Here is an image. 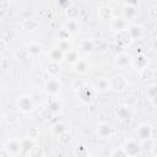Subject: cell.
Listing matches in <instances>:
<instances>
[{
    "label": "cell",
    "instance_id": "13",
    "mask_svg": "<svg viewBox=\"0 0 157 157\" xmlns=\"http://www.w3.org/2000/svg\"><path fill=\"white\" fill-rule=\"evenodd\" d=\"M129 26H128V21L123 17H113L110 20V29L114 32V33H118L120 31H124V29H128Z\"/></svg>",
    "mask_w": 157,
    "mask_h": 157
},
{
    "label": "cell",
    "instance_id": "24",
    "mask_svg": "<svg viewBox=\"0 0 157 157\" xmlns=\"http://www.w3.org/2000/svg\"><path fill=\"white\" fill-rule=\"evenodd\" d=\"M139 76H140V78H141V81L147 82V81H150V80L153 78V76H155V71H153V69H151L150 66H146L145 69L140 70Z\"/></svg>",
    "mask_w": 157,
    "mask_h": 157
},
{
    "label": "cell",
    "instance_id": "37",
    "mask_svg": "<svg viewBox=\"0 0 157 157\" xmlns=\"http://www.w3.org/2000/svg\"><path fill=\"white\" fill-rule=\"evenodd\" d=\"M110 157H129V156H128V153L125 152V150L123 147H118V148L112 151Z\"/></svg>",
    "mask_w": 157,
    "mask_h": 157
},
{
    "label": "cell",
    "instance_id": "29",
    "mask_svg": "<svg viewBox=\"0 0 157 157\" xmlns=\"http://www.w3.org/2000/svg\"><path fill=\"white\" fill-rule=\"evenodd\" d=\"M146 98L152 101L155 97H157V83H152V85H148L147 88H146Z\"/></svg>",
    "mask_w": 157,
    "mask_h": 157
},
{
    "label": "cell",
    "instance_id": "23",
    "mask_svg": "<svg viewBox=\"0 0 157 157\" xmlns=\"http://www.w3.org/2000/svg\"><path fill=\"white\" fill-rule=\"evenodd\" d=\"M45 70H47V74H48L50 77H55V76H58L59 72H60V64H59V63L48 61Z\"/></svg>",
    "mask_w": 157,
    "mask_h": 157
},
{
    "label": "cell",
    "instance_id": "5",
    "mask_svg": "<svg viewBox=\"0 0 157 157\" xmlns=\"http://www.w3.org/2000/svg\"><path fill=\"white\" fill-rule=\"evenodd\" d=\"M43 90L49 96H56L61 91V83H60V81L58 78L50 77V78L45 80V82L43 85Z\"/></svg>",
    "mask_w": 157,
    "mask_h": 157
},
{
    "label": "cell",
    "instance_id": "25",
    "mask_svg": "<svg viewBox=\"0 0 157 157\" xmlns=\"http://www.w3.org/2000/svg\"><path fill=\"white\" fill-rule=\"evenodd\" d=\"M64 12H65V16L67 17V20H77L80 16V9L75 5H71L70 7L64 10Z\"/></svg>",
    "mask_w": 157,
    "mask_h": 157
},
{
    "label": "cell",
    "instance_id": "19",
    "mask_svg": "<svg viewBox=\"0 0 157 157\" xmlns=\"http://www.w3.org/2000/svg\"><path fill=\"white\" fill-rule=\"evenodd\" d=\"M77 97L80 98V101L82 102V103H85V104H88L90 102H91V99H92V97H93V92H92V88H90V87H85V88H82L80 92H77Z\"/></svg>",
    "mask_w": 157,
    "mask_h": 157
},
{
    "label": "cell",
    "instance_id": "12",
    "mask_svg": "<svg viewBox=\"0 0 157 157\" xmlns=\"http://www.w3.org/2000/svg\"><path fill=\"white\" fill-rule=\"evenodd\" d=\"M72 70L77 74V75H86L90 70H91V63L87 59H81L78 61H76L72 65Z\"/></svg>",
    "mask_w": 157,
    "mask_h": 157
},
{
    "label": "cell",
    "instance_id": "1",
    "mask_svg": "<svg viewBox=\"0 0 157 157\" xmlns=\"http://www.w3.org/2000/svg\"><path fill=\"white\" fill-rule=\"evenodd\" d=\"M108 80H109V87L114 92L120 93V92H123L128 88V83H129L128 78L121 74H115Z\"/></svg>",
    "mask_w": 157,
    "mask_h": 157
},
{
    "label": "cell",
    "instance_id": "28",
    "mask_svg": "<svg viewBox=\"0 0 157 157\" xmlns=\"http://www.w3.org/2000/svg\"><path fill=\"white\" fill-rule=\"evenodd\" d=\"M58 141H59V144L63 145V146H66V145L71 144V141H72V135H71V132H70V131H65V132L58 135Z\"/></svg>",
    "mask_w": 157,
    "mask_h": 157
},
{
    "label": "cell",
    "instance_id": "42",
    "mask_svg": "<svg viewBox=\"0 0 157 157\" xmlns=\"http://www.w3.org/2000/svg\"><path fill=\"white\" fill-rule=\"evenodd\" d=\"M5 48H6V42H5L4 39H1V40H0V52L4 53V52H5Z\"/></svg>",
    "mask_w": 157,
    "mask_h": 157
},
{
    "label": "cell",
    "instance_id": "17",
    "mask_svg": "<svg viewBox=\"0 0 157 157\" xmlns=\"http://www.w3.org/2000/svg\"><path fill=\"white\" fill-rule=\"evenodd\" d=\"M97 16L99 20H112L113 18V9L109 5H102L98 7Z\"/></svg>",
    "mask_w": 157,
    "mask_h": 157
},
{
    "label": "cell",
    "instance_id": "41",
    "mask_svg": "<svg viewBox=\"0 0 157 157\" xmlns=\"http://www.w3.org/2000/svg\"><path fill=\"white\" fill-rule=\"evenodd\" d=\"M151 139L153 141H157V126H152V131H151Z\"/></svg>",
    "mask_w": 157,
    "mask_h": 157
},
{
    "label": "cell",
    "instance_id": "9",
    "mask_svg": "<svg viewBox=\"0 0 157 157\" xmlns=\"http://www.w3.org/2000/svg\"><path fill=\"white\" fill-rule=\"evenodd\" d=\"M151 131H152V125H150L147 123L140 124L136 129V139L141 142L146 141V140L151 139Z\"/></svg>",
    "mask_w": 157,
    "mask_h": 157
},
{
    "label": "cell",
    "instance_id": "20",
    "mask_svg": "<svg viewBox=\"0 0 157 157\" xmlns=\"http://www.w3.org/2000/svg\"><path fill=\"white\" fill-rule=\"evenodd\" d=\"M21 146H22L21 153L22 155H29V152L36 146V144H34V140L32 137H25L21 140Z\"/></svg>",
    "mask_w": 157,
    "mask_h": 157
},
{
    "label": "cell",
    "instance_id": "2",
    "mask_svg": "<svg viewBox=\"0 0 157 157\" xmlns=\"http://www.w3.org/2000/svg\"><path fill=\"white\" fill-rule=\"evenodd\" d=\"M123 148L125 150V152L128 153L129 157H137L141 153L142 144L137 139H131V140H126L124 142Z\"/></svg>",
    "mask_w": 157,
    "mask_h": 157
},
{
    "label": "cell",
    "instance_id": "7",
    "mask_svg": "<svg viewBox=\"0 0 157 157\" xmlns=\"http://www.w3.org/2000/svg\"><path fill=\"white\" fill-rule=\"evenodd\" d=\"M4 150L11 155V156H17L18 153H21V150H22V146H21V140L18 139H9L5 145H4Z\"/></svg>",
    "mask_w": 157,
    "mask_h": 157
},
{
    "label": "cell",
    "instance_id": "40",
    "mask_svg": "<svg viewBox=\"0 0 157 157\" xmlns=\"http://www.w3.org/2000/svg\"><path fill=\"white\" fill-rule=\"evenodd\" d=\"M39 135V131H38V129H36V128H32V129H29V131H28V137H32V139H34V137H37Z\"/></svg>",
    "mask_w": 157,
    "mask_h": 157
},
{
    "label": "cell",
    "instance_id": "27",
    "mask_svg": "<svg viewBox=\"0 0 157 157\" xmlns=\"http://www.w3.org/2000/svg\"><path fill=\"white\" fill-rule=\"evenodd\" d=\"M64 60H65L66 63H69V64L74 65L76 61H78V60H80L78 52H77V50H75V49H72V50L67 52V53L65 54V59H64Z\"/></svg>",
    "mask_w": 157,
    "mask_h": 157
},
{
    "label": "cell",
    "instance_id": "8",
    "mask_svg": "<svg viewBox=\"0 0 157 157\" xmlns=\"http://www.w3.org/2000/svg\"><path fill=\"white\" fill-rule=\"evenodd\" d=\"M96 134L99 139L105 140L114 135V128L108 123H99L96 128Z\"/></svg>",
    "mask_w": 157,
    "mask_h": 157
},
{
    "label": "cell",
    "instance_id": "11",
    "mask_svg": "<svg viewBox=\"0 0 157 157\" xmlns=\"http://www.w3.org/2000/svg\"><path fill=\"white\" fill-rule=\"evenodd\" d=\"M132 56L129 54V53H125V52H121L119 54L115 55L114 58V63L118 67H126L129 65L132 64Z\"/></svg>",
    "mask_w": 157,
    "mask_h": 157
},
{
    "label": "cell",
    "instance_id": "33",
    "mask_svg": "<svg viewBox=\"0 0 157 157\" xmlns=\"http://www.w3.org/2000/svg\"><path fill=\"white\" fill-rule=\"evenodd\" d=\"M75 155H76V157H87L88 151L83 144H80L78 146L75 147Z\"/></svg>",
    "mask_w": 157,
    "mask_h": 157
},
{
    "label": "cell",
    "instance_id": "31",
    "mask_svg": "<svg viewBox=\"0 0 157 157\" xmlns=\"http://www.w3.org/2000/svg\"><path fill=\"white\" fill-rule=\"evenodd\" d=\"M96 87H97V90H99V91L110 90V87H109V80H107V78H104V77L98 78V81L96 82Z\"/></svg>",
    "mask_w": 157,
    "mask_h": 157
},
{
    "label": "cell",
    "instance_id": "34",
    "mask_svg": "<svg viewBox=\"0 0 157 157\" xmlns=\"http://www.w3.org/2000/svg\"><path fill=\"white\" fill-rule=\"evenodd\" d=\"M28 156H29V157H44V150H43V147L36 145V146L32 148V151L29 152Z\"/></svg>",
    "mask_w": 157,
    "mask_h": 157
},
{
    "label": "cell",
    "instance_id": "43",
    "mask_svg": "<svg viewBox=\"0 0 157 157\" xmlns=\"http://www.w3.org/2000/svg\"><path fill=\"white\" fill-rule=\"evenodd\" d=\"M151 152L157 157V142L155 141V144H153V146H152V148H151Z\"/></svg>",
    "mask_w": 157,
    "mask_h": 157
},
{
    "label": "cell",
    "instance_id": "15",
    "mask_svg": "<svg viewBox=\"0 0 157 157\" xmlns=\"http://www.w3.org/2000/svg\"><path fill=\"white\" fill-rule=\"evenodd\" d=\"M65 59V53H63L58 47L52 48L48 53V61H53V63H61Z\"/></svg>",
    "mask_w": 157,
    "mask_h": 157
},
{
    "label": "cell",
    "instance_id": "3",
    "mask_svg": "<svg viewBox=\"0 0 157 157\" xmlns=\"http://www.w3.org/2000/svg\"><path fill=\"white\" fill-rule=\"evenodd\" d=\"M114 114L123 123H129L132 119V110L128 104H117L114 108Z\"/></svg>",
    "mask_w": 157,
    "mask_h": 157
},
{
    "label": "cell",
    "instance_id": "46",
    "mask_svg": "<svg viewBox=\"0 0 157 157\" xmlns=\"http://www.w3.org/2000/svg\"><path fill=\"white\" fill-rule=\"evenodd\" d=\"M87 157H96V156H87Z\"/></svg>",
    "mask_w": 157,
    "mask_h": 157
},
{
    "label": "cell",
    "instance_id": "45",
    "mask_svg": "<svg viewBox=\"0 0 157 157\" xmlns=\"http://www.w3.org/2000/svg\"><path fill=\"white\" fill-rule=\"evenodd\" d=\"M151 103H152V105H153V107H156V108H157V97H155V98L151 101Z\"/></svg>",
    "mask_w": 157,
    "mask_h": 157
},
{
    "label": "cell",
    "instance_id": "4",
    "mask_svg": "<svg viewBox=\"0 0 157 157\" xmlns=\"http://www.w3.org/2000/svg\"><path fill=\"white\" fill-rule=\"evenodd\" d=\"M17 108L22 112V113H32L36 108V103L32 98V96H28V94H23V96H20L18 99H17Z\"/></svg>",
    "mask_w": 157,
    "mask_h": 157
},
{
    "label": "cell",
    "instance_id": "18",
    "mask_svg": "<svg viewBox=\"0 0 157 157\" xmlns=\"http://www.w3.org/2000/svg\"><path fill=\"white\" fill-rule=\"evenodd\" d=\"M64 28L70 33V34H76L81 29V23L78 20H67L64 23Z\"/></svg>",
    "mask_w": 157,
    "mask_h": 157
},
{
    "label": "cell",
    "instance_id": "26",
    "mask_svg": "<svg viewBox=\"0 0 157 157\" xmlns=\"http://www.w3.org/2000/svg\"><path fill=\"white\" fill-rule=\"evenodd\" d=\"M27 53H28V55H31V56H38V55H40V53H42V45H40L39 43L32 42V43H29L28 47H27Z\"/></svg>",
    "mask_w": 157,
    "mask_h": 157
},
{
    "label": "cell",
    "instance_id": "21",
    "mask_svg": "<svg viewBox=\"0 0 157 157\" xmlns=\"http://www.w3.org/2000/svg\"><path fill=\"white\" fill-rule=\"evenodd\" d=\"M21 27L25 29V31H36L38 27H39V22L34 18H25L22 22H21Z\"/></svg>",
    "mask_w": 157,
    "mask_h": 157
},
{
    "label": "cell",
    "instance_id": "30",
    "mask_svg": "<svg viewBox=\"0 0 157 157\" xmlns=\"http://www.w3.org/2000/svg\"><path fill=\"white\" fill-rule=\"evenodd\" d=\"M53 131H54V134L58 136V135H60V134H63V132H65V131H69V125L65 124V123H63V121L56 123V124L53 126Z\"/></svg>",
    "mask_w": 157,
    "mask_h": 157
},
{
    "label": "cell",
    "instance_id": "6",
    "mask_svg": "<svg viewBox=\"0 0 157 157\" xmlns=\"http://www.w3.org/2000/svg\"><path fill=\"white\" fill-rule=\"evenodd\" d=\"M114 42L117 44L118 48H126L129 47L131 43H132V38L129 33L128 29H124V31H120L118 33H114Z\"/></svg>",
    "mask_w": 157,
    "mask_h": 157
},
{
    "label": "cell",
    "instance_id": "44",
    "mask_svg": "<svg viewBox=\"0 0 157 157\" xmlns=\"http://www.w3.org/2000/svg\"><path fill=\"white\" fill-rule=\"evenodd\" d=\"M152 49H153V52H155V53H157V38L152 42Z\"/></svg>",
    "mask_w": 157,
    "mask_h": 157
},
{
    "label": "cell",
    "instance_id": "39",
    "mask_svg": "<svg viewBox=\"0 0 157 157\" xmlns=\"http://www.w3.org/2000/svg\"><path fill=\"white\" fill-rule=\"evenodd\" d=\"M147 16L151 20H157V5H152L147 10Z\"/></svg>",
    "mask_w": 157,
    "mask_h": 157
},
{
    "label": "cell",
    "instance_id": "14",
    "mask_svg": "<svg viewBox=\"0 0 157 157\" xmlns=\"http://www.w3.org/2000/svg\"><path fill=\"white\" fill-rule=\"evenodd\" d=\"M78 48H80V52H81V53H83V54H86V55H90V54H92V53L94 52V49H96V43H94L92 39H90V38H85V39H82V40L80 42Z\"/></svg>",
    "mask_w": 157,
    "mask_h": 157
},
{
    "label": "cell",
    "instance_id": "10",
    "mask_svg": "<svg viewBox=\"0 0 157 157\" xmlns=\"http://www.w3.org/2000/svg\"><path fill=\"white\" fill-rule=\"evenodd\" d=\"M137 16V7L132 2H124L123 4V18L128 22L135 20Z\"/></svg>",
    "mask_w": 157,
    "mask_h": 157
},
{
    "label": "cell",
    "instance_id": "16",
    "mask_svg": "<svg viewBox=\"0 0 157 157\" xmlns=\"http://www.w3.org/2000/svg\"><path fill=\"white\" fill-rule=\"evenodd\" d=\"M131 65H134V67H136L139 70H142L146 66H148V56L145 55V54H142V53L141 54H137L132 59V64Z\"/></svg>",
    "mask_w": 157,
    "mask_h": 157
},
{
    "label": "cell",
    "instance_id": "22",
    "mask_svg": "<svg viewBox=\"0 0 157 157\" xmlns=\"http://www.w3.org/2000/svg\"><path fill=\"white\" fill-rule=\"evenodd\" d=\"M128 31H129V33H130L132 40L140 39V38L142 37V34H144V28H142V26H140V25H130L129 28H128Z\"/></svg>",
    "mask_w": 157,
    "mask_h": 157
},
{
    "label": "cell",
    "instance_id": "38",
    "mask_svg": "<svg viewBox=\"0 0 157 157\" xmlns=\"http://www.w3.org/2000/svg\"><path fill=\"white\" fill-rule=\"evenodd\" d=\"M70 37H71V34H70L64 27H63L61 29H59V32H58V38H59V40H69Z\"/></svg>",
    "mask_w": 157,
    "mask_h": 157
},
{
    "label": "cell",
    "instance_id": "32",
    "mask_svg": "<svg viewBox=\"0 0 157 157\" xmlns=\"http://www.w3.org/2000/svg\"><path fill=\"white\" fill-rule=\"evenodd\" d=\"M58 48L63 52V53H67V52H70V50H72L71 49V42H70V39L69 40H59L58 42Z\"/></svg>",
    "mask_w": 157,
    "mask_h": 157
},
{
    "label": "cell",
    "instance_id": "35",
    "mask_svg": "<svg viewBox=\"0 0 157 157\" xmlns=\"http://www.w3.org/2000/svg\"><path fill=\"white\" fill-rule=\"evenodd\" d=\"M48 109L53 113H58L60 110V104L56 99H52V101H48Z\"/></svg>",
    "mask_w": 157,
    "mask_h": 157
},
{
    "label": "cell",
    "instance_id": "36",
    "mask_svg": "<svg viewBox=\"0 0 157 157\" xmlns=\"http://www.w3.org/2000/svg\"><path fill=\"white\" fill-rule=\"evenodd\" d=\"M86 87V83L81 80V78H76V80H74V82H72V88L76 91V92H80L82 88H85Z\"/></svg>",
    "mask_w": 157,
    "mask_h": 157
}]
</instances>
